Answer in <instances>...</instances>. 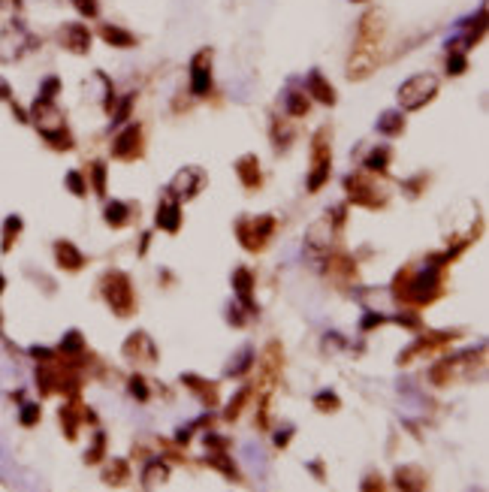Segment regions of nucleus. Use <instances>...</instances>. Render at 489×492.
<instances>
[{
    "mask_svg": "<svg viewBox=\"0 0 489 492\" xmlns=\"http://www.w3.org/2000/svg\"><path fill=\"white\" fill-rule=\"evenodd\" d=\"M30 118H34L36 130H40L52 145L70 148V139H67V130H64V115L55 109V103L52 100H36L34 109H30Z\"/></svg>",
    "mask_w": 489,
    "mask_h": 492,
    "instance_id": "f257e3e1",
    "label": "nucleus"
},
{
    "mask_svg": "<svg viewBox=\"0 0 489 492\" xmlns=\"http://www.w3.org/2000/svg\"><path fill=\"white\" fill-rule=\"evenodd\" d=\"M435 91H438V79H435L432 73L411 75V79L402 82V88H399L402 109H420V106H426L435 97Z\"/></svg>",
    "mask_w": 489,
    "mask_h": 492,
    "instance_id": "f03ea898",
    "label": "nucleus"
},
{
    "mask_svg": "<svg viewBox=\"0 0 489 492\" xmlns=\"http://www.w3.org/2000/svg\"><path fill=\"white\" fill-rule=\"evenodd\" d=\"M34 43L36 40L27 34V27L21 25L19 19L10 21V25L3 27V34H0V60L12 64V60H19L27 49H34Z\"/></svg>",
    "mask_w": 489,
    "mask_h": 492,
    "instance_id": "7ed1b4c3",
    "label": "nucleus"
},
{
    "mask_svg": "<svg viewBox=\"0 0 489 492\" xmlns=\"http://www.w3.org/2000/svg\"><path fill=\"white\" fill-rule=\"evenodd\" d=\"M103 296L115 314L133 312V287H130V278L124 272H109V275L103 278Z\"/></svg>",
    "mask_w": 489,
    "mask_h": 492,
    "instance_id": "20e7f679",
    "label": "nucleus"
},
{
    "mask_svg": "<svg viewBox=\"0 0 489 492\" xmlns=\"http://www.w3.org/2000/svg\"><path fill=\"white\" fill-rule=\"evenodd\" d=\"M438 266L441 263L432 260L429 269L417 272V275H405V296L414 299V302H429L435 296V290H438Z\"/></svg>",
    "mask_w": 489,
    "mask_h": 492,
    "instance_id": "39448f33",
    "label": "nucleus"
},
{
    "mask_svg": "<svg viewBox=\"0 0 489 492\" xmlns=\"http://www.w3.org/2000/svg\"><path fill=\"white\" fill-rule=\"evenodd\" d=\"M272 230H275V221H272V218H266V215H260V218H242V221L236 224V233H239L242 245L251 248V251L263 248V242L272 236Z\"/></svg>",
    "mask_w": 489,
    "mask_h": 492,
    "instance_id": "423d86ee",
    "label": "nucleus"
},
{
    "mask_svg": "<svg viewBox=\"0 0 489 492\" xmlns=\"http://www.w3.org/2000/svg\"><path fill=\"white\" fill-rule=\"evenodd\" d=\"M311 178H308V191H320L326 178H330V142H326V130H320L315 136V148H311Z\"/></svg>",
    "mask_w": 489,
    "mask_h": 492,
    "instance_id": "0eeeda50",
    "label": "nucleus"
},
{
    "mask_svg": "<svg viewBox=\"0 0 489 492\" xmlns=\"http://www.w3.org/2000/svg\"><path fill=\"white\" fill-rule=\"evenodd\" d=\"M203 181H205L203 169H196V166H185V169H179L172 176L166 191H170L172 200H190V196H196V191L203 187Z\"/></svg>",
    "mask_w": 489,
    "mask_h": 492,
    "instance_id": "6e6552de",
    "label": "nucleus"
},
{
    "mask_svg": "<svg viewBox=\"0 0 489 492\" xmlns=\"http://www.w3.org/2000/svg\"><path fill=\"white\" fill-rule=\"evenodd\" d=\"M345 187H348L350 200L360 202V206H380V202L387 200L384 187H378L374 181L363 178V176H348L345 178Z\"/></svg>",
    "mask_w": 489,
    "mask_h": 492,
    "instance_id": "1a4fd4ad",
    "label": "nucleus"
},
{
    "mask_svg": "<svg viewBox=\"0 0 489 492\" xmlns=\"http://www.w3.org/2000/svg\"><path fill=\"white\" fill-rule=\"evenodd\" d=\"M209 64H212V51H209V49L196 51L194 60H190V94H194V97L209 94V88H212V70H209Z\"/></svg>",
    "mask_w": 489,
    "mask_h": 492,
    "instance_id": "9d476101",
    "label": "nucleus"
},
{
    "mask_svg": "<svg viewBox=\"0 0 489 492\" xmlns=\"http://www.w3.org/2000/svg\"><path fill=\"white\" fill-rule=\"evenodd\" d=\"M139 139H142V130L136 124L124 127V130L118 133L115 145H112V154L118 157V161H130V157L139 154Z\"/></svg>",
    "mask_w": 489,
    "mask_h": 492,
    "instance_id": "9b49d317",
    "label": "nucleus"
},
{
    "mask_svg": "<svg viewBox=\"0 0 489 492\" xmlns=\"http://www.w3.org/2000/svg\"><path fill=\"white\" fill-rule=\"evenodd\" d=\"M60 43H64L70 51H76V55H85V51L91 49V34H88L85 25L73 21V25L60 27Z\"/></svg>",
    "mask_w": 489,
    "mask_h": 492,
    "instance_id": "f8f14e48",
    "label": "nucleus"
},
{
    "mask_svg": "<svg viewBox=\"0 0 489 492\" xmlns=\"http://www.w3.org/2000/svg\"><path fill=\"white\" fill-rule=\"evenodd\" d=\"M157 226L160 230H166V233H179V226H181V209H179V200H172L170 194L160 200V206H157Z\"/></svg>",
    "mask_w": 489,
    "mask_h": 492,
    "instance_id": "ddd939ff",
    "label": "nucleus"
},
{
    "mask_svg": "<svg viewBox=\"0 0 489 492\" xmlns=\"http://www.w3.org/2000/svg\"><path fill=\"white\" fill-rule=\"evenodd\" d=\"M236 176L242 178L244 187H257L260 185V161L257 154H244L236 161Z\"/></svg>",
    "mask_w": 489,
    "mask_h": 492,
    "instance_id": "4468645a",
    "label": "nucleus"
},
{
    "mask_svg": "<svg viewBox=\"0 0 489 492\" xmlns=\"http://www.w3.org/2000/svg\"><path fill=\"white\" fill-rule=\"evenodd\" d=\"M305 88H308V94H315L320 103H335V91L332 85L323 79V73H317V70H311L308 73V79H305Z\"/></svg>",
    "mask_w": 489,
    "mask_h": 492,
    "instance_id": "2eb2a0df",
    "label": "nucleus"
},
{
    "mask_svg": "<svg viewBox=\"0 0 489 492\" xmlns=\"http://www.w3.org/2000/svg\"><path fill=\"white\" fill-rule=\"evenodd\" d=\"M233 287H236V296L242 299V305L248 308L251 314H254L257 308H254V302H251V287H254V278H251V272H248V269H236V272H233Z\"/></svg>",
    "mask_w": 489,
    "mask_h": 492,
    "instance_id": "dca6fc26",
    "label": "nucleus"
},
{
    "mask_svg": "<svg viewBox=\"0 0 489 492\" xmlns=\"http://www.w3.org/2000/svg\"><path fill=\"white\" fill-rule=\"evenodd\" d=\"M55 254H58V263L67 269H82V263H85V257H82V251L73 245V242H58Z\"/></svg>",
    "mask_w": 489,
    "mask_h": 492,
    "instance_id": "f3484780",
    "label": "nucleus"
},
{
    "mask_svg": "<svg viewBox=\"0 0 489 492\" xmlns=\"http://www.w3.org/2000/svg\"><path fill=\"white\" fill-rule=\"evenodd\" d=\"M166 478H170V468H166V462H160V459H148V465H145V471H142V487L145 489H155Z\"/></svg>",
    "mask_w": 489,
    "mask_h": 492,
    "instance_id": "a211bd4d",
    "label": "nucleus"
},
{
    "mask_svg": "<svg viewBox=\"0 0 489 492\" xmlns=\"http://www.w3.org/2000/svg\"><path fill=\"white\" fill-rule=\"evenodd\" d=\"M378 133L380 136H399L405 130V118H402V112H396V109H387L384 115L378 118Z\"/></svg>",
    "mask_w": 489,
    "mask_h": 492,
    "instance_id": "6ab92c4d",
    "label": "nucleus"
},
{
    "mask_svg": "<svg viewBox=\"0 0 489 492\" xmlns=\"http://www.w3.org/2000/svg\"><path fill=\"white\" fill-rule=\"evenodd\" d=\"M130 221V206L121 200H112L109 206H106V224L109 226H124Z\"/></svg>",
    "mask_w": 489,
    "mask_h": 492,
    "instance_id": "aec40b11",
    "label": "nucleus"
},
{
    "mask_svg": "<svg viewBox=\"0 0 489 492\" xmlns=\"http://www.w3.org/2000/svg\"><path fill=\"white\" fill-rule=\"evenodd\" d=\"M103 40L112 43V45H118V49H130V45H133V34H127L124 27L106 25V27H103Z\"/></svg>",
    "mask_w": 489,
    "mask_h": 492,
    "instance_id": "412c9836",
    "label": "nucleus"
},
{
    "mask_svg": "<svg viewBox=\"0 0 489 492\" xmlns=\"http://www.w3.org/2000/svg\"><path fill=\"white\" fill-rule=\"evenodd\" d=\"M284 106L290 115H305L308 112V97L299 94V91H287L284 94Z\"/></svg>",
    "mask_w": 489,
    "mask_h": 492,
    "instance_id": "4be33fe9",
    "label": "nucleus"
},
{
    "mask_svg": "<svg viewBox=\"0 0 489 492\" xmlns=\"http://www.w3.org/2000/svg\"><path fill=\"white\" fill-rule=\"evenodd\" d=\"M387 161H389V151H387V148H374L372 154L365 157L363 166H365L369 172H384V169H387Z\"/></svg>",
    "mask_w": 489,
    "mask_h": 492,
    "instance_id": "5701e85b",
    "label": "nucleus"
},
{
    "mask_svg": "<svg viewBox=\"0 0 489 492\" xmlns=\"http://www.w3.org/2000/svg\"><path fill=\"white\" fill-rule=\"evenodd\" d=\"M251 366H254V351H251V347H242V353L236 357V362H230L227 375H242V372H248Z\"/></svg>",
    "mask_w": 489,
    "mask_h": 492,
    "instance_id": "b1692460",
    "label": "nucleus"
},
{
    "mask_svg": "<svg viewBox=\"0 0 489 492\" xmlns=\"http://www.w3.org/2000/svg\"><path fill=\"white\" fill-rule=\"evenodd\" d=\"M465 67H468V58H465V51L447 49V73L459 75V73H465Z\"/></svg>",
    "mask_w": 489,
    "mask_h": 492,
    "instance_id": "393cba45",
    "label": "nucleus"
},
{
    "mask_svg": "<svg viewBox=\"0 0 489 492\" xmlns=\"http://www.w3.org/2000/svg\"><path fill=\"white\" fill-rule=\"evenodd\" d=\"M19 230H21V218L19 215H10V218H6V224H3V251H10V248H12V239L19 236Z\"/></svg>",
    "mask_w": 489,
    "mask_h": 492,
    "instance_id": "a878e982",
    "label": "nucleus"
},
{
    "mask_svg": "<svg viewBox=\"0 0 489 492\" xmlns=\"http://www.w3.org/2000/svg\"><path fill=\"white\" fill-rule=\"evenodd\" d=\"M181 381H185L190 390H196V393H200V396H203V402H215V390H212V387H203V381H200V377L185 375Z\"/></svg>",
    "mask_w": 489,
    "mask_h": 492,
    "instance_id": "bb28decb",
    "label": "nucleus"
},
{
    "mask_svg": "<svg viewBox=\"0 0 489 492\" xmlns=\"http://www.w3.org/2000/svg\"><path fill=\"white\" fill-rule=\"evenodd\" d=\"M417 468H399V487H405V489H420L423 487V480H414L417 478Z\"/></svg>",
    "mask_w": 489,
    "mask_h": 492,
    "instance_id": "cd10ccee",
    "label": "nucleus"
},
{
    "mask_svg": "<svg viewBox=\"0 0 489 492\" xmlns=\"http://www.w3.org/2000/svg\"><path fill=\"white\" fill-rule=\"evenodd\" d=\"M315 405L320 408V411H335V408H339V396H335V393H330V390H323V393H317Z\"/></svg>",
    "mask_w": 489,
    "mask_h": 492,
    "instance_id": "c85d7f7f",
    "label": "nucleus"
},
{
    "mask_svg": "<svg viewBox=\"0 0 489 492\" xmlns=\"http://www.w3.org/2000/svg\"><path fill=\"white\" fill-rule=\"evenodd\" d=\"M82 344H85V342H82V336L73 329V332H67V338L60 342V351H64V353H79Z\"/></svg>",
    "mask_w": 489,
    "mask_h": 492,
    "instance_id": "c756f323",
    "label": "nucleus"
},
{
    "mask_svg": "<svg viewBox=\"0 0 489 492\" xmlns=\"http://www.w3.org/2000/svg\"><path fill=\"white\" fill-rule=\"evenodd\" d=\"M209 465L218 468V471H224L227 478H236V468H233L230 459H224V453H215V456H209Z\"/></svg>",
    "mask_w": 489,
    "mask_h": 492,
    "instance_id": "7c9ffc66",
    "label": "nucleus"
},
{
    "mask_svg": "<svg viewBox=\"0 0 489 492\" xmlns=\"http://www.w3.org/2000/svg\"><path fill=\"white\" fill-rule=\"evenodd\" d=\"M21 426H34L40 420V405H21V414H19Z\"/></svg>",
    "mask_w": 489,
    "mask_h": 492,
    "instance_id": "2f4dec72",
    "label": "nucleus"
},
{
    "mask_svg": "<svg viewBox=\"0 0 489 492\" xmlns=\"http://www.w3.org/2000/svg\"><path fill=\"white\" fill-rule=\"evenodd\" d=\"M91 176H94V191L106 194V166L103 163H91Z\"/></svg>",
    "mask_w": 489,
    "mask_h": 492,
    "instance_id": "473e14b6",
    "label": "nucleus"
},
{
    "mask_svg": "<svg viewBox=\"0 0 489 492\" xmlns=\"http://www.w3.org/2000/svg\"><path fill=\"white\" fill-rule=\"evenodd\" d=\"M58 88H60V82L55 79V75H49V79L43 82V88H40V100H55Z\"/></svg>",
    "mask_w": 489,
    "mask_h": 492,
    "instance_id": "72a5a7b5",
    "label": "nucleus"
},
{
    "mask_svg": "<svg viewBox=\"0 0 489 492\" xmlns=\"http://www.w3.org/2000/svg\"><path fill=\"white\" fill-rule=\"evenodd\" d=\"M73 6L79 10L85 19H94L97 12H100V6H97V0H73Z\"/></svg>",
    "mask_w": 489,
    "mask_h": 492,
    "instance_id": "f704fd0d",
    "label": "nucleus"
},
{
    "mask_svg": "<svg viewBox=\"0 0 489 492\" xmlns=\"http://www.w3.org/2000/svg\"><path fill=\"white\" fill-rule=\"evenodd\" d=\"M67 187H70V191L76 194V196H85V181H82V176L79 172H67Z\"/></svg>",
    "mask_w": 489,
    "mask_h": 492,
    "instance_id": "c9c22d12",
    "label": "nucleus"
},
{
    "mask_svg": "<svg viewBox=\"0 0 489 492\" xmlns=\"http://www.w3.org/2000/svg\"><path fill=\"white\" fill-rule=\"evenodd\" d=\"M130 393H133L139 402H145V399H148V387H145L142 377H130Z\"/></svg>",
    "mask_w": 489,
    "mask_h": 492,
    "instance_id": "e433bc0d",
    "label": "nucleus"
},
{
    "mask_svg": "<svg viewBox=\"0 0 489 492\" xmlns=\"http://www.w3.org/2000/svg\"><path fill=\"white\" fill-rule=\"evenodd\" d=\"M244 399H248V390H239V396H236L233 402H230V408H227V417H230V420H233V417H239V411H242V402H244Z\"/></svg>",
    "mask_w": 489,
    "mask_h": 492,
    "instance_id": "4c0bfd02",
    "label": "nucleus"
},
{
    "mask_svg": "<svg viewBox=\"0 0 489 492\" xmlns=\"http://www.w3.org/2000/svg\"><path fill=\"white\" fill-rule=\"evenodd\" d=\"M103 441H106L103 435H97V438H94V447L88 450V462H97V459H100V453H103Z\"/></svg>",
    "mask_w": 489,
    "mask_h": 492,
    "instance_id": "58836bf2",
    "label": "nucleus"
},
{
    "mask_svg": "<svg viewBox=\"0 0 489 492\" xmlns=\"http://www.w3.org/2000/svg\"><path fill=\"white\" fill-rule=\"evenodd\" d=\"M130 103H133V97H127V100H124V103H121V106H118V112H115V118H112V121H115V124H121V121H127V112H130Z\"/></svg>",
    "mask_w": 489,
    "mask_h": 492,
    "instance_id": "ea45409f",
    "label": "nucleus"
},
{
    "mask_svg": "<svg viewBox=\"0 0 489 492\" xmlns=\"http://www.w3.org/2000/svg\"><path fill=\"white\" fill-rule=\"evenodd\" d=\"M290 432H293V429H290V426L278 429V435H275V444H278V447H284V444L290 441Z\"/></svg>",
    "mask_w": 489,
    "mask_h": 492,
    "instance_id": "a19ab883",
    "label": "nucleus"
},
{
    "mask_svg": "<svg viewBox=\"0 0 489 492\" xmlns=\"http://www.w3.org/2000/svg\"><path fill=\"white\" fill-rule=\"evenodd\" d=\"M0 293H3V275H0Z\"/></svg>",
    "mask_w": 489,
    "mask_h": 492,
    "instance_id": "79ce46f5",
    "label": "nucleus"
}]
</instances>
